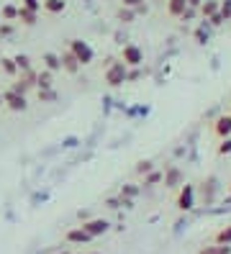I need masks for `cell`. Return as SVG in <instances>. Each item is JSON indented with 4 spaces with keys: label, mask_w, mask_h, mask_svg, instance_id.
I'll use <instances>...</instances> for the list:
<instances>
[{
    "label": "cell",
    "mask_w": 231,
    "mask_h": 254,
    "mask_svg": "<svg viewBox=\"0 0 231 254\" xmlns=\"http://www.w3.org/2000/svg\"><path fill=\"white\" fill-rule=\"evenodd\" d=\"M103 80L111 87H121L123 82H129V67L123 64L121 59H111V64H108L105 72H103Z\"/></svg>",
    "instance_id": "obj_1"
},
{
    "label": "cell",
    "mask_w": 231,
    "mask_h": 254,
    "mask_svg": "<svg viewBox=\"0 0 231 254\" xmlns=\"http://www.w3.org/2000/svg\"><path fill=\"white\" fill-rule=\"evenodd\" d=\"M195 203H198V188L182 183L180 190H177V198H175V208H177V211H182V213H188V211H193V208H195Z\"/></svg>",
    "instance_id": "obj_2"
},
{
    "label": "cell",
    "mask_w": 231,
    "mask_h": 254,
    "mask_svg": "<svg viewBox=\"0 0 231 254\" xmlns=\"http://www.w3.org/2000/svg\"><path fill=\"white\" fill-rule=\"evenodd\" d=\"M200 200H203V205H213L216 200H219V192H221V183L216 175H208L203 183H200Z\"/></svg>",
    "instance_id": "obj_3"
},
{
    "label": "cell",
    "mask_w": 231,
    "mask_h": 254,
    "mask_svg": "<svg viewBox=\"0 0 231 254\" xmlns=\"http://www.w3.org/2000/svg\"><path fill=\"white\" fill-rule=\"evenodd\" d=\"M70 52L75 54V59H77L82 67L92 64V59H95V52H92V47H90L87 41H82V39H70Z\"/></svg>",
    "instance_id": "obj_4"
},
{
    "label": "cell",
    "mask_w": 231,
    "mask_h": 254,
    "mask_svg": "<svg viewBox=\"0 0 231 254\" xmlns=\"http://www.w3.org/2000/svg\"><path fill=\"white\" fill-rule=\"evenodd\" d=\"M121 62L126 64L129 69H131V67H142V64H144V49L136 47V44H123Z\"/></svg>",
    "instance_id": "obj_5"
},
{
    "label": "cell",
    "mask_w": 231,
    "mask_h": 254,
    "mask_svg": "<svg viewBox=\"0 0 231 254\" xmlns=\"http://www.w3.org/2000/svg\"><path fill=\"white\" fill-rule=\"evenodd\" d=\"M3 106L13 113H23V111H28V100H26V95H21V93H15V90L8 87V90L3 93Z\"/></svg>",
    "instance_id": "obj_6"
},
{
    "label": "cell",
    "mask_w": 231,
    "mask_h": 254,
    "mask_svg": "<svg viewBox=\"0 0 231 254\" xmlns=\"http://www.w3.org/2000/svg\"><path fill=\"white\" fill-rule=\"evenodd\" d=\"M185 183V172H182V167H177V164H172V167H167L164 170V175H162V185L164 188H169V190H180V185Z\"/></svg>",
    "instance_id": "obj_7"
},
{
    "label": "cell",
    "mask_w": 231,
    "mask_h": 254,
    "mask_svg": "<svg viewBox=\"0 0 231 254\" xmlns=\"http://www.w3.org/2000/svg\"><path fill=\"white\" fill-rule=\"evenodd\" d=\"M82 229H85L92 239H98V236H103V234L111 231V223H108L105 218H87V221H82Z\"/></svg>",
    "instance_id": "obj_8"
},
{
    "label": "cell",
    "mask_w": 231,
    "mask_h": 254,
    "mask_svg": "<svg viewBox=\"0 0 231 254\" xmlns=\"http://www.w3.org/2000/svg\"><path fill=\"white\" fill-rule=\"evenodd\" d=\"M65 242H67V244H75V247H82V244H90V242H92V236H90L82 226H75V229H70V231L65 234Z\"/></svg>",
    "instance_id": "obj_9"
},
{
    "label": "cell",
    "mask_w": 231,
    "mask_h": 254,
    "mask_svg": "<svg viewBox=\"0 0 231 254\" xmlns=\"http://www.w3.org/2000/svg\"><path fill=\"white\" fill-rule=\"evenodd\" d=\"M213 133L219 139H226V136H231V113H224V116H219L213 121Z\"/></svg>",
    "instance_id": "obj_10"
},
{
    "label": "cell",
    "mask_w": 231,
    "mask_h": 254,
    "mask_svg": "<svg viewBox=\"0 0 231 254\" xmlns=\"http://www.w3.org/2000/svg\"><path fill=\"white\" fill-rule=\"evenodd\" d=\"M59 57H62V69H65L67 74H77V72H80V67H82V64L77 62L75 54H72L70 49H67V52H62Z\"/></svg>",
    "instance_id": "obj_11"
},
{
    "label": "cell",
    "mask_w": 231,
    "mask_h": 254,
    "mask_svg": "<svg viewBox=\"0 0 231 254\" xmlns=\"http://www.w3.org/2000/svg\"><path fill=\"white\" fill-rule=\"evenodd\" d=\"M219 10H221V0H203V3H200V8H198L200 18H211V16H216Z\"/></svg>",
    "instance_id": "obj_12"
},
{
    "label": "cell",
    "mask_w": 231,
    "mask_h": 254,
    "mask_svg": "<svg viewBox=\"0 0 231 254\" xmlns=\"http://www.w3.org/2000/svg\"><path fill=\"white\" fill-rule=\"evenodd\" d=\"M49 87H54V72L41 69L36 74V90H49Z\"/></svg>",
    "instance_id": "obj_13"
},
{
    "label": "cell",
    "mask_w": 231,
    "mask_h": 254,
    "mask_svg": "<svg viewBox=\"0 0 231 254\" xmlns=\"http://www.w3.org/2000/svg\"><path fill=\"white\" fill-rule=\"evenodd\" d=\"M41 62H44V69H49V72H62V57L54 54V52H46Z\"/></svg>",
    "instance_id": "obj_14"
},
{
    "label": "cell",
    "mask_w": 231,
    "mask_h": 254,
    "mask_svg": "<svg viewBox=\"0 0 231 254\" xmlns=\"http://www.w3.org/2000/svg\"><path fill=\"white\" fill-rule=\"evenodd\" d=\"M41 8L46 13H52V16H59V13H65L67 0H41Z\"/></svg>",
    "instance_id": "obj_15"
},
{
    "label": "cell",
    "mask_w": 231,
    "mask_h": 254,
    "mask_svg": "<svg viewBox=\"0 0 231 254\" xmlns=\"http://www.w3.org/2000/svg\"><path fill=\"white\" fill-rule=\"evenodd\" d=\"M185 8H188V0H167V13L172 18H182Z\"/></svg>",
    "instance_id": "obj_16"
},
{
    "label": "cell",
    "mask_w": 231,
    "mask_h": 254,
    "mask_svg": "<svg viewBox=\"0 0 231 254\" xmlns=\"http://www.w3.org/2000/svg\"><path fill=\"white\" fill-rule=\"evenodd\" d=\"M162 170H157L154 167L152 172H147L144 177H142V188H154V185H162Z\"/></svg>",
    "instance_id": "obj_17"
},
{
    "label": "cell",
    "mask_w": 231,
    "mask_h": 254,
    "mask_svg": "<svg viewBox=\"0 0 231 254\" xmlns=\"http://www.w3.org/2000/svg\"><path fill=\"white\" fill-rule=\"evenodd\" d=\"M36 18H39L36 10H28V8H21V5H18V21H21L23 26H34Z\"/></svg>",
    "instance_id": "obj_18"
},
{
    "label": "cell",
    "mask_w": 231,
    "mask_h": 254,
    "mask_svg": "<svg viewBox=\"0 0 231 254\" xmlns=\"http://www.w3.org/2000/svg\"><path fill=\"white\" fill-rule=\"evenodd\" d=\"M0 18H3V21H8V23L18 21V5H13V3L3 5V8H0Z\"/></svg>",
    "instance_id": "obj_19"
},
{
    "label": "cell",
    "mask_w": 231,
    "mask_h": 254,
    "mask_svg": "<svg viewBox=\"0 0 231 254\" xmlns=\"http://www.w3.org/2000/svg\"><path fill=\"white\" fill-rule=\"evenodd\" d=\"M0 69H3L5 74H10V77H15V74H18V64H15L13 57H3V59H0Z\"/></svg>",
    "instance_id": "obj_20"
},
{
    "label": "cell",
    "mask_w": 231,
    "mask_h": 254,
    "mask_svg": "<svg viewBox=\"0 0 231 254\" xmlns=\"http://www.w3.org/2000/svg\"><path fill=\"white\" fill-rule=\"evenodd\" d=\"M213 242H216V244H229V247H231V223H229V226H221L219 231H216Z\"/></svg>",
    "instance_id": "obj_21"
},
{
    "label": "cell",
    "mask_w": 231,
    "mask_h": 254,
    "mask_svg": "<svg viewBox=\"0 0 231 254\" xmlns=\"http://www.w3.org/2000/svg\"><path fill=\"white\" fill-rule=\"evenodd\" d=\"M136 16H139V13L136 10H131V8H118V13H116V18L121 21V23H134L136 21Z\"/></svg>",
    "instance_id": "obj_22"
},
{
    "label": "cell",
    "mask_w": 231,
    "mask_h": 254,
    "mask_svg": "<svg viewBox=\"0 0 231 254\" xmlns=\"http://www.w3.org/2000/svg\"><path fill=\"white\" fill-rule=\"evenodd\" d=\"M198 254H231V247L229 244H211V247H203Z\"/></svg>",
    "instance_id": "obj_23"
},
{
    "label": "cell",
    "mask_w": 231,
    "mask_h": 254,
    "mask_svg": "<svg viewBox=\"0 0 231 254\" xmlns=\"http://www.w3.org/2000/svg\"><path fill=\"white\" fill-rule=\"evenodd\" d=\"M121 5H123V8L136 10L139 16H142V13H147V3H144V0H121Z\"/></svg>",
    "instance_id": "obj_24"
},
{
    "label": "cell",
    "mask_w": 231,
    "mask_h": 254,
    "mask_svg": "<svg viewBox=\"0 0 231 254\" xmlns=\"http://www.w3.org/2000/svg\"><path fill=\"white\" fill-rule=\"evenodd\" d=\"M13 59H15V64H18V74L26 72V69H31V57L28 54H15Z\"/></svg>",
    "instance_id": "obj_25"
},
{
    "label": "cell",
    "mask_w": 231,
    "mask_h": 254,
    "mask_svg": "<svg viewBox=\"0 0 231 254\" xmlns=\"http://www.w3.org/2000/svg\"><path fill=\"white\" fill-rule=\"evenodd\" d=\"M139 192H142V188H139V185H123V188H121V198H131V200H136Z\"/></svg>",
    "instance_id": "obj_26"
},
{
    "label": "cell",
    "mask_w": 231,
    "mask_h": 254,
    "mask_svg": "<svg viewBox=\"0 0 231 254\" xmlns=\"http://www.w3.org/2000/svg\"><path fill=\"white\" fill-rule=\"evenodd\" d=\"M152 170H154V162H152V159H142V162L136 164V175H142V177H144L147 172H152Z\"/></svg>",
    "instance_id": "obj_27"
},
{
    "label": "cell",
    "mask_w": 231,
    "mask_h": 254,
    "mask_svg": "<svg viewBox=\"0 0 231 254\" xmlns=\"http://www.w3.org/2000/svg\"><path fill=\"white\" fill-rule=\"evenodd\" d=\"M219 157H229L231 154V136H226V139H221V144H219Z\"/></svg>",
    "instance_id": "obj_28"
},
{
    "label": "cell",
    "mask_w": 231,
    "mask_h": 254,
    "mask_svg": "<svg viewBox=\"0 0 231 254\" xmlns=\"http://www.w3.org/2000/svg\"><path fill=\"white\" fill-rule=\"evenodd\" d=\"M39 100L41 103H54L57 100V90L54 87H49V90H39Z\"/></svg>",
    "instance_id": "obj_29"
},
{
    "label": "cell",
    "mask_w": 231,
    "mask_h": 254,
    "mask_svg": "<svg viewBox=\"0 0 231 254\" xmlns=\"http://www.w3.org/2000/svg\"><path fill=\"white\" fill-rule=\"evenodd\" d=\"M21 8H28V10H41V0H21Z\"/></svg>",
    "instance_id": "obj_30"
},
{
    "label": "cell",
    "mask_w": 231,
    "mask_h": 254,
    "mask_svg": "<svg viewBox=\"0 0 231 254\" xmlns=\"http://www.w3.org/2000/svg\"><path fill=\"white\" fill-rule=\"evenodd\" d=\"M221 16L231 21V0H221Z\"/></svg>",
    "instance_id": "obj_31"
},
{
    "label": "cell",
    "mask_w": 231,
    "mask_h": 254,
    "mask_svg": "<svg viewBox=\"0 0 231 254\" xmlns=\"http://www.w3.org/2000/svg\"><path fill=\"white\" fill-rule=\"evenodd\" d=\"M208 23H211V26H224V23H226V18L221 16V10H219L216 16H211V18H208Z\"/></svg>",
    "instance_id": "obj_32"
},
{
    "label": "cell",
    "mask_w": 231,
    "mask_h": 254,
    "mask_svg": "<svg viewBox=\"0 0 231 254\" xmlns=\"http://www.w3.org/2000/svg\"><path fill=\"white\" fill-rule=\"evenodd\" d=\"M105 205L116 211V208H121V198H108V200H105Z\"/></svg>",
    "instance_id": "obj_33"
},
{
    "label": "cell",
    "mask_w": 231,
    "mask_h": 254,
    "mask_svg": "<svg viewBox=\"0 0 231 254\" xmlns=\"http://www.w3.org/2000/svg\"><path fill=\"white\" fill-rule=\"evenodd\" d=\"M10 31H13V26H10V23H5V26H0V36H8Z\"/></svg>",
    "instance_id": "obj_34"
},
{
    "label": "cell",
    "mask_w": 231,
    "mask_h": 254,
    "mask_svg": "<svg viewBox=\"0 0 231 254\" xmlns=\"http://www.w3.org/2000/svg\"><path fill=\"white\" fill-rule=\"evenodd\" d=\"M200 3H203V0H188V5H190V8H200Z\"/></svg>",
    "instance_id": "obj_35"
},
{
    "label": "cell",
    "mask_w": 231,
    "mask_h": 254,
    "mask_svg": "<svg viewBox=\"0 0 231 254\" xmlns=\"http://www.w3.org/2000/svg\"><path fill=\"white\" fill-rule=\"evenodd\" d=\"M0 108H3V93H0Z\"/></svg>",
    "instance_id": "obj_36"
},
{
    "label": "cell",
    "mask_w": 231,
    "mask_h": 254,
    "mask_svg": "<svg viewBox=\"0 0 231 254\" xmlns=\"http://www.w3.org/2000/svg\"><path fill=\"white\" fill-rule=\"evenodd\" d=\"M90 254H100V252H90Z\"/></svg>",
    "instance_id": "obj_37"
},
{
    "label": "cell",
    "mask_w": 231,
    "mask_h": 254,
    "mask_svg": "<svg viewBox=\"0 0 231 254\" xmlns=\"http://www.w3.org/2000/svg\"><path fill=\"white\" fill-rule=\"evenodd\" d=\"M75 254H82V252H75Z\"/></svg>",
    "instance_id": "obj_38"
},
{
    "label": "cell",
    "mask_w": 231,
    "mask_h": 254,
    "mask_svg": "<svg viewBox=\"0 0 231 254\" xmlns=\"http://www.w3.org/2000/svg\"><path fill=\"white\" fill-rule=\"evenodd\" d=\"M229 192H231V185H229Z\"/></svg>",
    "instance_id": "obj_39"
}]
</instances>
